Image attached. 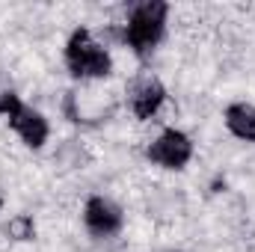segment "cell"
I'll use <instances>...</instances> for the list:
<instances>
[{
	"label": "cell",
	"instance_id": "obj_5",
	"mask_svg": "<svg viewBox=\"0 0 255 252\" xmlns=\"http://www.w3.org/2000/svg\"><path fill=\"white\" fill-rule=\"evenodd\" d=\"M83 223L86 229L95 235V238H110L122 229L125 223V214L116 202H110L107 196H92L86 199V208H83Z\"/></svg>",
	"mask_w": 255,
	"mask_h": 252
},
{
	"label": "cell",
	"instance_id": "obj_6",
	"mask_svg": "<svg viewBox=\"0 0 255 252\" xmlns=\"http://www.w3.org/2000/svg\"><path fill=\"white\" fill-rule=\"evenodd\" d=\"M130 110H133V116L136 119H151L160 107H163V101H166V89H163V83L154 77V74H139L133 83H130Z\"/></svg>",
	"mask_w": 255,
	"mask_h": 252
},
{
	"label": "cell",
	"instance_id": "obj_7",
	"mask_svg": "<svg viewBox=\"0 0 255 252\" xmlns=\"http://www.w3.org/2000/svg\"><path fill=\"white\" fill-rule=\"evenodd\" d=\"M226 127H229L238 139L255 142V107L247 104V101L229 104V107H226Z\"/></svg>",
	"mask_w": 255,
	"mask_h": 252
},
{
	"label": "cell",
	"instance_id": "obj_1",
	"mask_svg": "<svg viewBox=\"0 0 255 252\" xmlns=\"http://www.w3.org/2000/svg\"><path fill=\"white\" fill-rule=\"evenodd\" d=\"M166 18H169V6L163 0H139V3H133L130 12H128L125 30H122V42L136 57H148L157 48V42L163 39Z\"/></svg>",
	"mask_w": 255,
	"mask_h": 252
},
{
	"label": "cell",
	"instance_id": "obj_2",
	"mask_svg": "<svg viewBox=\"0 0 255 252\" xmlns=\"http://www.w3.org/2000/svg\"><path fill=\"white\" fill-rule=\"evenodd\" d=\"M65 68L80 77V80H89V77H110L113 71V60L107 54V48L101 42L92 39L89 30L77 27L68 42H65Z\"/></svg>",
	"mask_w": 255,
	"mask_h": 252
},
{
	"label": "cell",
	"instance_id": "obj_3",
	"mask_svg": "<svg viewBox=\"0 0 255 252\" xmlns=\"http://www.w3.org/2000/svg\"><path fill=\"white\" fill-rule=\"evenodd\" d=\"M0 116L9 119L12 130L24 139V145H30V148H42V145L48 142V133H51L48 119H45L39 110L24 107L21 98H18L15 92H3V95H0Z\"/></svg>",
	"mask_w": 255,
	"mask_h": 252
},
{
	"label": "cell",
	"instance_id": "obj_9",
	"mask_svg": "<svg viewBox=\"0 0 255 252\" xmlns=\"http://www.w3.org/2000/svg\"><path fill=\"white\" fill-rule=\"evenodd\" d=\"M172 252H175V250H172Z\"/></svg>",
	"mask_w": 255,
	"mask_h": 252
},
{
	"label": "cell",
	"instance_id": "obj_4",
	"mask_svg": "<svg viewBox=\"0 0 255 252\" xmlns=\"http://www.w3.org/2000/svg\"><path fill=\"white\" fill-rule=\"evenodd\" d=\"M145 154H148L151 163H157L163 169H184L193 157V139L178 127H166L145 148Z\"/></svg>",
	"mask_w": 255,
	"mask_h": 252
},
{
	"label": "cell",
	"instance_id": "obj_8",
	"mask_svg": "<svg viewBox=\"0 0 255 252\" xmlns=\"http://www.w3.org/2000/svg\"><path fill=\"white\" fill-rule=\"evenodd\" d=\"M6 235H9L12 241H33V235H36L33 217H27V214L12 217V220H9V226H6Z\"/></svg>",
	"mask_w": 255,
	"mask_h": 252
}]
</instances>
